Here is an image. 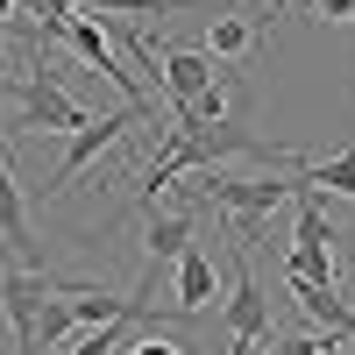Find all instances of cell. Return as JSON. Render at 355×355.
<instances>
[{"label":"cell","mask_w":355,"mask_h":355,"mask_svg":"<svg viewBox=\"0 0 355 355\" xmlns=\"http://www.w3.org/2000/svg\"><path fill=\"white\" fill-rule=\"evenodd\" d=\"M320 15H334V21H355V0H313Z\"/></svg>","instance_id":"cell-16"},{"label":"cell","mask_w":355,"mask_h":355,"mask_svg":"<svg viewBox=\"0 0 355 355\" xmlns=\"http://www.w3.org/2000/svg\"><path fill=\"white\" fill-rule=\"evenodd\" d=\"M299 220H291V249H284V277H306V284H334V242L341 227L327 220V206H320V192L299 185Z\"/></svg>","instance_id":"cell-4"},{"label":"cell","mask_w":355,"mask_h":355,"mask_svg":"<svg viewBox=\"0 0 355 355\" xmlns=\"http://www.w3.org/2000/svg\"><path fill=\"white\" fill-rule=\"evenodd\" d=\"M227 355H256L263 341H270L277 327H270V299H263V284H256V270H249V249H242V270H234V291H227Z\"/></svg>","instance_id":"cell-5"},{"label":"cell","mask_w":355,"mask_h":355,"mask_svg":"<svg viewBox=\"0 0 355 355\" xmlns=\"http://www.w3.org/2000/svg\"><path fill=\"white\" fill-rule=\"evenodd\" d=\"M291 291H299V306H306L313 327H327L334 341H348V348H355V306L341 299L334 284H306V277H291Z\"/></svg>","instance_id":"cell-8"},{"label":"cell","mask_w":355,"mask_h":355,"mask_svg":"<svg viewBox=\"0 0 355 355\" xmlns=\"http://www.w3.org/2000/svg\"><path fill=\"white\" fill-rule=\"evenodd\" d=\"M185 178H192V199H206L227 220H270L277 206L299 199V171H284V178H227L220 164H206V171H185Z\"/></svg>","instance_id":"cell-1"},{"label":"cell","mask_w":355,"mask_h":355,"mask_svg":"<svg viewBox=\"0 0 355 355\" xmlns=\"http://www.w3.org/2000/svg\"><path fill=\"white\" fill-rule=\"evenodd\" d=\"M348 341L334 334H270V355H341Z\"/></svg>","instance_id":"cell-14"},{"label":"cell","mask_w":355,"mask_h":355,"mask_svg":"<svg viewBox=\"0 0 355 355\" xmlns=\"http://www.w3.org/2000/svg\"><path fill=\"white\" fill-rule=\"evenodd\" d=\"M0 93L15 100V128H28V135H71V128H85V107L64 93V85L43 78V57H36L28 78H0Z\"/></svg>","instance_id":"cell-3"},{"label":"cell","mask_w":355,"mask_h":355,"mask_svg":"<svg viewBox=\"0 0 355 355\" xmlns=\"http://www.w3.org/2000/svg\"><path fill=\"white\" fill-rule=\"evenodd\" d=\"M220 299V277H214V256H206L199 242L178 256V320H192V313H206Z\"/></svg>","instance_id":"cell-9"},{"label":"cell","mask_w":355,"mask_h":355,"mask_svg":"<svg viewBox=\"0 0 355 355\" xmlns=\"http://www.w3.org/2000/svg\"><path fill=\"white\" fill-rule=\"evenodd\" d=\"M128 327H135V320H114V327H85L64 355H121V348H128Z\"/></svg>","instance_id":"cell-13"},{"label":"cell","mask_w":355,"mask_h":355,"mask_svg":"<svg viewBox=\"0 0 355 355\" xmlns=\"http://www.w3.org/2000/svg\"><path fill=\"white\" fill-rule=\"evenodd\" d=\"M0 249H8L15 263H28V199H21L8 164H0Z\"/></svg>","instance_id":"cell-10"},{"label":"cell","mask_w":355,"mask_h":355,"mask_svg":"<svg viewBox=\"0 0 355 355\" xmlns=\"http://www.w3.org/2000/svg\"><path fill=\"white\" fill-rule=\"evenodd\" d=\"M348 284H355V234H348Z\"/></svg>","instance_id":"cell-17"},{"label":"cell","mask_w":355,"mask_h":355,"mask_svg":"<svg viewBox=\"0 0 355 355\" xmlns=\"http://www.w3.org/2000/svg\"><path fill=\"white\" fill-rule=\"evenodd\" d=\"M142 121H150V107H114V114H100V121H85V128H71L64 135V157H57V171H50V185H36V199L50 206L57 192H64L71 185V178L85 171V164H100V150H114V142H121V135H135Z\"/></svg>","instance_id":"cell-2"},{"label":"cell","mask_w":355,"mask_h":355,"mask_svg":"<svg viewBox=\"0 0 355 355\" xmlns=\"http://www.w3.org/2000/svg\"><path fill=\"white\" fill-rule=\"evenodd\" d=\"M192 234H199V220H192L185 199H150V206H142V249H150L157 270L192 249Z\"/></svg>","instance_id":"cell-6"},{"label":"cell","mask_w":355,"mask_h":355,"mask_svg":"<svg viewBox=\"0 0 355 355\" xmlns=\"http://www.w3.org/2000/svg\"><path fill=\"white\" fill-rule=\"evenodd\" d=\"M121 355H185V348H178L171 334H142V341H135V348H121Z\"/></svg>","instance_id":"cell-15"},{"label":"cell","mask_w":355,"mask_h":355,"mask_svg":"<svg viewBox=\"0 0 355 355\" xmlns=\"http://www.w3.org/2000/svg\"><path fill=\"white\" fill-rule=\"evenodd\" d=\"M256 50V21L249 15H214L206 28V57H249Z\"/></svg>","instance_id":"cell-11"},{"label":"cell","mask_w":355,"mask_h":355,"mask_svg":"<svg viewBox=\"0 0 355 355\" xmlns=\"http://www.w3.org/2000/svg\"><path fill=\"white\" fill-rule=\"evenodd\" d=\"M157 93H164V107H178V100H199L206 85H220V71H214V57L206 50H157Z\"/></svg>","instance_id":"cell-7"},{"label":"cell","mask_w":355,"mask_h":355,"mask_svg":"<svg viewBox=\"0 0 355 355\" xmlns=\"http://www.w3.org/2000/svg\"><path fill=\"white\" fill-rule=\"evenodd\" d=\"M71 334H78L71 327V291H57V299H43V313H36V348H57Z\"/></svg>","instance_id":"cell-12"}]
</instances>
